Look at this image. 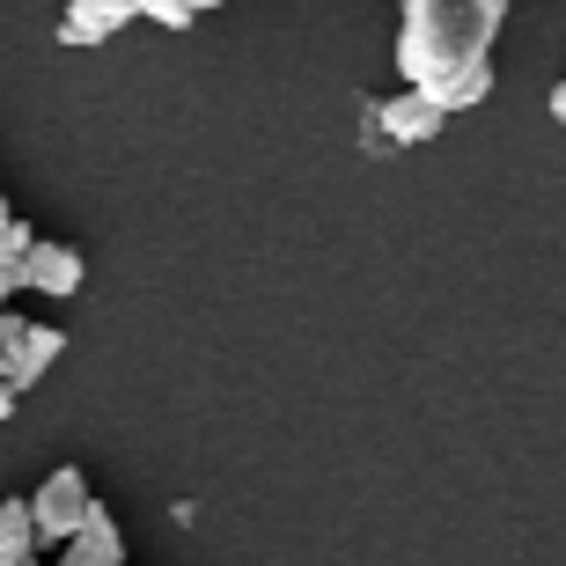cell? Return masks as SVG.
<instances>
[{
    "mask_svg": "<svg viewBox=\"0 0 566 566\" xmlns=\"http://www.w3.org/2000/svg\"><path fill=\"white\" fill-rule=\"evenodd\" d=\"M88 280L82 251L74 243H38V258H30V273H22V294H44V302H74Z\"/></svg>",
    "mask_w": 566,
    "mask_h": 566,
    "instance_id": "cell-6",
    "label": "cell"
},
{
    "mask_svg": "<svg viewBox=\"0 0 566 566\" xmlns=\"http://www.w3.org/2000/svg\"><path fill=\"white\" fill-rule=\"evenodd\" d=\"M207 8H221V0H140L147 22H163V30H191V22L207 15Z\"/></svg>",
    "mask_w": 566,
    "mask_h": 566,
    "instance_id": "cell-10",
    "label": "cell"
},
{
    "mask_svg": "<svg viewBox=\"0 0 566 566\" xmlns=\"http://www.w3.org/2000/svg\"><path fill=\"white\" fill-rule=\"evenodd\" d=\"M60 566H126V537H118V515H111V507H96V515H88V530L60 552Z\"/></svg>",
    "mask_w": 566,
    "mask_h": 566,
    "instance_id": "cell-8",
    "label": "cell"
},
{
    "mask_svg": "<svg viewBox=\"0 0 566 566\" xmlns=\"http://www.w3.org/2000/svg\"><path fill=\"white\" fill-rule=\"evenodd\" d=\"M38 559H44L38 515H30V501H8L0 507V566H38Z\"/></svg>",
    "mask_w": 566,
    "mask_h": 566,
    "instance_id": "cell-9",
    "label": "cell"
},
{
    "mask_svg": "<svg viewBox=\"0 0 566 566\" xmlns=\"http://www.w3.org/2000/svg\"><path fill=\"white\" fill-rule=\"evenodd\" d=\"M38 566H60V559H38Z\"/></svg>",
    "mask_w": 566,
    "mask_h": 566,
    "instance_id": "cell-12",
    "label": "cell"
},
{
    "mask_svg": "<svg viewBox=\"0 0 566 566\" xmlns=\"http://www.w3.org/2000/svg\"><path fill=\"white\" fill-rule=\"evenodd\" d=\"M545 111H552V126H566V74L552 82V96H545Z\"/></svg>",
    "mask_w": 566,
    "mask_h": 566,
    "instance_id": "cell-11",
    "label": "cell"
},
{
    "mask_svg": "<svg viewBox=\"0 0 566 566\" xmlns=\"http://www.w3.org/2000/svg\"><path fill=\"white\" fill-rule=\"evenodd\" d=\"M457 111L420 96V88H398V96H376V104H360V147L368 155H398V147H427L441 126H449Z\"/></svg>",
    "mask_w": 566,
    "mask_h": 566,
    "instance_id": "cell-2",
    "label": "cell"
},
{
    "mask_svg": "<svg viewBox=\"0 0 566 566\" xmlns=\"http://www.w3.org/2000/svg\"><path fill=\"white\" fill-rule=\"evenodd\" d=\"M38 243H44V235L30 229V221H22L15 207H0V294H8V302L22 294V273H30Z\"/></svg>",
    "mask_w": 566,
    "mask_h": 566,
    "instance_id": "cell-7",
    "label": "cell"
},
{
    "mask_svg": "<svg viewBox=\"0 0 566 566\" xmlns=\"http://www.w3.org/2000/svg\"><path fill=\"white\" fill-rule=\"evenodd\" d=\"M140 15V0H66V15H60V44H111L126 22Z\"/></svg>",
    "mask_w": 566,
    "mask_h": 566,
    "instance_id": "cell-5",
    "label": "cell"
},
{
    "mask_svg": "<svg viewBox=\"0 0 566 566\" xmlns=\"http://www.w3.org/2000/svg\"><path fill=\"white\" fill-rule=\"evenodd\" d=\"M66 354V332H52V324H30V316H0V382H8V398H22V390H38L44 368Z\"/></svg>",
    "mask_w": 566,
    "mask_h": 566,
    "instance_id": "cell-4",
    "label": "cell"
},
{
    "mask_svg": "<svg viewBox=\"0 0 566 566\" xmlns=\"http://www.w3.org/2000/svg\"><path fill=\"white\" fill-rule=\"evenodd\" d=\"M96 507H104V501L88 493V479L74 471V463H60V471H52V479L30 493V515H38L44 552H66V545H74V537L88 530V515H96Z\"/></svg>",
    "mask_w": 566,
    "mask_h": 566,
    "instance_id": "cell-3",
    "label": "cell"
},
{
    "mask_svg": "<svg viewBox=\"0 0 566 566\" xmlns=\"http://www.w3.org/2000/svg\"><path fill=\"white\" fill-rule=\"evenodd\" d=\"M507 0H398V74L449 111L493 96V44Z\"/></svg>",
    "mask_w": 566,
    "mask_h": 566,
    "instance_id": "cell-1",
    "label": "cell"
}]
</instances>
